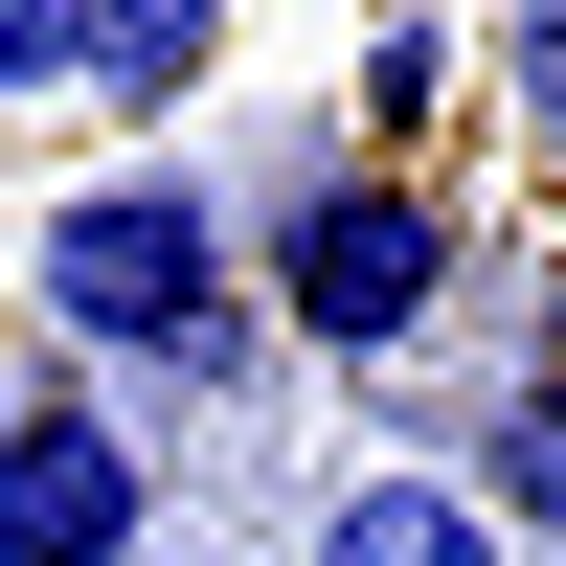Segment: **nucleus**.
<instances>
[{"mask_svg": "<svg viewBox=\"0 0 566 566\" xmlns=\"http://www.w3.org/2000/svg\"><path fill=\"white\" fill-rule=\"evenodd\" d=\"M23 295L69 317L91 363H181V386H227L250 363V250H227V205L205 181H69L45 205V250H23Z\"/></svg>", "mask_w": 566, "mask_h": 566, "instance_id": "1", "label": "nucleus"}, {"mask_svg": "<svg viewBox=\"0 0 566 566\" xmlns=\"http://www.w3.org/2000/svg\"><path fill=\"white\" fill-rule=\"evenodd\" d=\"M250 295H295V340H317V363H408L453 295H476V227H453L408 159H317L295 205H272Z\"/></svg>", "mask_w": 566, "mask_h": 566, "instance_id": "2", "label": "nucleus"}, {"mask_svg": "<svg viewBox=\"0 0 566 566\" xmlns=\"http://www.w3.org/2000/svg\"><path fill=\"white\" fill-rule=\"evenodd\" d=\"M136 522H159V476H136V431L91 386L0 408V566H136Z\"/></svg>", "mask_w": 566, "mask_h": 566, "instance_id": "3", "label": "nucleus"}, {"mask_svg": "<svg viewBox=\"0 0 566 566\" xmlns=\"http://www.w3.org/2000/svg\"><path fill=\"white\" fill-rule=\"evenodd\" d=\"M317 566H522V544H499L453 476H408V453H386V476H340V499H317Z\"/></svg>", "mask_w": 566, "mask_h": 566, "instance_id": "4", "label": "nucleus"}, {"mask_svg": "<svg viewBox=\"0 0 566 566\" xmlns=\"http://www.w3.org/2000/svg\"><path fill=\"white\" fill-rule=\"evenodd\" d=\"M205 69H227V23H205V0H114L69 91H114V114H159V91H205Z\"/></svg>", "mask_w": 566, "mask_h": 566, "instance_id": "5", "label": "nucleus"}, {"mask_svg": "<svg viewBox=\"0 0 566 566\" xmlns=\"http://www.w3.org/2000/svg\"><path fill=\"white\" fill-rule=\"evenodd\" d=\"M453 499H476L499 544H522V522H566V386H522V408H499V431H476V476H453Z\"/></svg>", "mask_w": 566, "mask_h": 566, "instance_id": "6", "label": "nucleus"}, {"mask_svg": "<svg viewBox=\"0 0 566 566\" xmlns=\"http://www.w3.org/2000/svg\"><path fill=\"white\" fill-rule=\"evenodd\" d=\"M91 69V23H69V0H0V91H69Z\"/></svg>", "mask_w": 566, "mask_h": 566, "instance_id": "7", "label": "nucleus"}, {"mask_svg": "<svg viewBox=\"0 0 566 566\" xmlns=\"http://www.w3.org/2000/svg\"><path fill=\"white\" fill-rule=\"evenodd\" d=\"M499 91H522V136H566V0H544V23H499Z\"/></svg>", "mask_w": 566, "mask_h": 566, "instance_id": "8", "label": "nucleus"}]
</instances>
